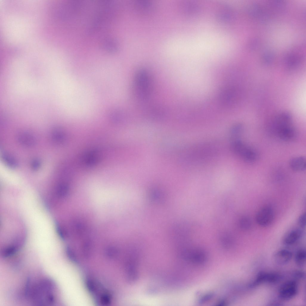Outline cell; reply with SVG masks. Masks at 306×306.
<instances>
[{
	"label": "cell",
	"mask_w": 306,
	"mask_h": 306,
	"mask_svg": "<svg viewBox=\"0 0 306 306\" xmlns=\"http://www.w3.org/2000/svg\"><path fill=\"white\" fill-rule=\"evenodd\" d=\"M239 225L241 228L243 230H248L251 228L252 226V221L249 217L244 216L240 219Z\"/></svg>",
	"instance_id": "14"
},
{
	"label": "cell",
	"mask_w": 306,
	"mask_h": 306,
	"mask_svg": "<svg viewBox=\"0 0 306 306\" xmlns=\"http://www.w3.org/2000/svg\"><path fill=\"white\" fill-rule=\"evenodd\" d=\"M134 89L136 97L142 101L148 100L152 90V83L149 74L145 71L141 70L135 75Z\"/></svg>",
	"instance_id": "2"
},
{
	"label": "cell",
	"mask_w": 306,
	"mask_h": 306,
	"mask_svg": "<svg viewBox=\"0 0 306 306\" xmlns=\"http://www.w3.org/2000/svg\"><path fill=\"white\" fill-rule=\"evenodd\" d=\"M306 214L305 212L302 213L299 217L297 223L300 228H304L306 226Z\"/></svg>",
	"instance_id": "18"
},
{
	"label": "cell",
	"mask_w": 306,
	"mask_h": 306,
	"mask_svg": "<svg viewBox=\"0 0 306 306\" xmlns=\"http://www.w3.org/2000/svg\"><path fill=\"white\" fill-rule=\"evenodd\" d=\"M231 148L234 153L247 162L254 163L258 159L257 152L238 139L232 140Z\"/></svg>",
	"instance_id": "3"
},
{
	"label": "cell",
	"mask_w": 306,
	"mask_h": 306,
	"mask_svg": "<svg viewBox=\"0 0 306 306\" xmlns=\"http://www.w3.org/2000/svg\"><path fill=\"white\" fill-rule=\"evenodd\" d=\"M29 277L25 289L26 299L38 305H51L56 303V289L54 282L48 278L33 280Z\"/></svg>",
	"instance_id": "1"
},
{
	"label": "cell",
	"mask_w": 306,
	"mask_h": 306,
	"mask_svg": "<svg viewBox=\"0 0 306 306\" xmlns=\"http://www.w3.org/2000/svg\"><path fill=\"white\" fill-rule=\"evenodd\" d=\"M298 291V284L294 280L287 281L280 287L278 292L279 297L282 301H288L293 298Z\"/></svg>",
	"instance_id": "5"
},
{
	"label": "cell",
	"mask_w": 306,
	"mask_h": 306,
	"mask_svg": "<svg viewBox=\"0 0 306 306\" xmlns=\"http://www.w3.org/2000/svg\"><path fill=\"white\" fill-rule=\"evenodd\" d=\"M242 131V127L240 124H237L231 128L230 135L232 140L236 139Z\"/></svg>",
	"instance_id": "15"
},
{
	"label": "cell",
	"mask_w": 306,
	"mask_h": 306,
	"mask_svg": "<svg viewBox=\"0 0 306 306\" xmlns=\"http://www.w3.org/2000/svg\"><path fill=\"white\" fill-rule=\"evenodd\" d=\"M294 276L297 278H301L303 277L304 273L301 271H296L294 273Z\"/></svg>",
	"instance_id": "20"
},
{
	"label": "cell",
	"mask_w": 306,
	"mask_h": 306,
	"mask_svg": "<svg viewBox=\"0 0 306 306\" xmlns=\"http://www.w3.org/2000/svg\"><path fill=\"white\" fill-rule=\"evenodd\" d=\"M276 130L278 137L283 140L290 141L293 140L296 136L295 130L290 124L279 127Z\"/></svg>",
	"instance_id": "9"
},
{
	"label": "cell",
	"mask_w": 306,
	"mask_h": 306,
	"mask_svg": "<svg viewBox=\"0 0 306 306\" xmlns=\"http://www.w3.org/2000/svg\"><path fill=\"white\" fill-rule=\"evenodd\" d=\"M41 163L40 161L38 159L33 160L31 162V164L32 168L34 170H37L40 166Z\"/></svg>",
	"instance_id": "19"
},
{
	"label": "cell",
	"mask_w": 306,
	"mask_h": 306,
	"mask_svg": "<svg viewBox=\"0 0 306 306\" xmlns=\"http://www.w3.org/2000/svg\"><path fill=\"white\" fill-rule=\"evenodd\" d=\"M3 159L6 164L10 167L15 168L17 167L18 164L16 161L11 157L7 154H4Z\"/></svg>",
	"instance_id": "17"
},
{
	"label": "cell",
	"mask_w": 306,
	"mask_h": 306,
	"mask_svg": "<svg viewBox=\"0 0 306 306\" xmlns=\"http://www.w3.org/2000/svg\"><path fill=\"white\" fill-rule=\"evenodd\" d=\"M274 212L269 206H264L261 208L256 213L255 220L257 224L262 227L270 225L274 218Z\"/></svg>",
	"instance_id": "6"
},
{
	"label": "cell",
	"mask_w": 306,
	"mask_h": 306,
	"mask_svg": "<svg viewBox=\"0 0 306 306\" xmlns=\"http://www.w3.org/2000/svg\"><path fill=\"white\" fill-rule=\"evenodd\" d=\"M52 137L53 140L57 143H61L63 141L64 139L63 133L58 128H56L53 130L52 132Z\"/></svg>",
	"instance_id": "16"
},
{
	"label": "cell",
	"mask_w": 306,
	"mask_h": 306,
	"mask_svg": "<svg viewBox=\"0 0 306 306\" xmlns=\"http://www.w3.org/2000/svg\"><path fill=\"white\" fill-rule=\"evenodd\" d=\"M278 13V12H277V13ZM276 15H275V16H276ZM271 22H272V21H271ZM271 22H270V23H271ZM268 27H267V28H268ZM267 29H266V30H267ZM266 30H265V31H266Z\"/></svg>",
	"instance_id": "21"
},
{
	"label": "cell",
	"mask_w": 306,
	"mask_h": 306,
	"mask_svg": "<svg viewBox=\"0 0 306 306\" xmlns=\"http://www.w3.org/2000/svg\"><path fill=\"white\" fill-rule=\"evenodd\" d=\"M295 262L296 265L299 267L305 265L306 260V252L304 249L299 250L296 252L294 257Z\"/></svg>",
	"instance_id": "13"
},
{
	"label": "cell",
	"mask_w": 306,
	"mask_h": 306,
	"mask_svg": "<svg viewBox=\"0 0 306 306\" xmlns=\"http://www.w3.org/2000/svg\"><path fill=\"white\" fill-rule=\"evenodd\" d=\"M150 282L151 283V281H150ZM151 286H152V284H151Z\"/></svg>",
	"instance_id": "22"
},
{
	"label": "cell",
	"mask_w": 306,
	"mask_h": 306,
	"mask_svg": "<svg viewBox=\"0 0 306 306\" xmlns=\"http://www.w3.org/2000/svg\"><path fill=\"white\" fill-rule=\"evenodd\" d=\"M306 163L305 157L304 156L297 157H293L290 160L289 165L293 170L300 172L305 170Z\"/></svg>",
	"instance_id": "11"
},
{
	"label": "cell",
	"mask_w": 306,
	"mask_h": 306,
	"mask_svg": "<svg viewBox=\"0 0 306 306\" xmlns=\"http://www.w3.org/2000/svg\"><path fill=\"white\" fill-rule=\"evenodd\" d=\"M292 257L291 252L288 250L282 249L276 251L273 254V259L279 265H284L288 263Z\"/></svg>",
	"instance_id": "10"
},
{
	"label": "cell",
	"mask_w": 306,
	"mask_h": 306,
	"mask_svg": "<svg viewBox=\"0 0 306 306\" xmlns=\"http://www.w3.org/2000/svg\"><path fill=\"white\" fill-rule=\"evenodd\" d=\"M209 145H204L192 148L190 150H188L187 155L189 157L187 158L190 159L188 160L191 161L192 163H197L199 162L201 163L210 157L213 153L211 152L214 151L213 148L211 147Z\"/></svg>",
	"instance_id": "4"
},
{
	"label": "cell",
	"mask_w": 306,
	"mask_h": 306,
	"mask_svg": "<svg viewBox=\"0 0 306 306\" xmlns=\"http://www.w3.org/2000/svg\"><path fill=\"white\" fill-rule=\"evenodd\" d=\"M303 235L302 229L299 228L293 229L288 232L283 237V243L286 245H292L297 242Z\"/></svg>",
	"instance_id": "8"
},
{
	"label": "cell",
	"mask_w": 306,
	"mask_h": 306,
	"mask_svg": "<svg viewBox=\"0 0 306 306\" xmlns=\"http://www.w3.org/2000/svg\"><path fill=\"white\" fill-rule=\"evenodd\" d=\"M18 139L21 144L26 146H32L35 144L34 137L27 132H24L19 134L18 136Z\"/></svg>",
	"instance_id": "12"
},
{
	"label": "cell",
	"mask_w": 306,
	"mask_h": 306,
	"mask_svg": "<svg viewBox=\"0 0 306 306\" xmlns=\"http://www.w3.org/2000/svg\"><path fill=\"white\" fill-rule=\"evenodd\" d=\"M237 93L236 89L228 87L222 90L220 95V100L222 105L226 107L233 105L237 100Z\"/></svg>",
	"instance_id": "7"
}]
</instances>
